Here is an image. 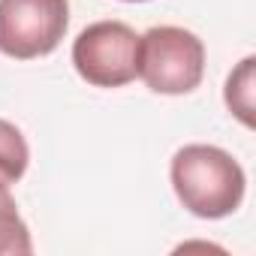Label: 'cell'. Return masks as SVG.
<instances>
[{
    "label": "cell",
    "instance_id": "obj_3",
    "mask_svg": "<svg viewBox=\"0 0 256 256\" xmlns=\"http://www.w3.org/2000/svg\"><path fill=\"white\" fill-rule=\"evenodd\" d=\"M72 66L94 88H124L139 78V34L124 22H94L72 42Z\"/></svg>",
    "mask_w": 256,
    "mask_h": 256
},
{
    "label": "cell",
    "instance_id": "obj_2",
    "mask_svg": "<svg viewBox=\"0 0 256 256\" xmlns=\"http://www.w3.org/2000/svg\"><path fill=\"white\" fill-rule=\"evenodd\" d=\"M205 76L202 40L178 24H157L139 36V78L166 96L190 94Z\"/></svg>",
    "mask_w": 256,
    "mask_h": 256
},
{
    "label": "cell",
    "instance_id": "obj_4",
    "mask_svg": "<svg viewBox=\"0 0 256 256\" xmlns=\"http://www.w3.org/2000/svg\"><path fill=\"white\" fill-rule=\"evenodd\" d=\"M70 28V0H0V54L34 60L52 54Z\"/></svg>",
    "mask_w": 256,
    "mask_h": 256
},
{
    "label": "cell",
    "instance_id": "obj_6",
    "mask_svg": "<svg viewBox=\"0 0 256 256\" xmlns=\"http://www.w3.org/2000/svg\"><path fill=\"white\" fill-rule=\"evenodd\" d=\"M28 163H30V148L24 133L12 120L0 118V184L4 187L18 184L28 172Z\"/></svg>",
    "mask_w": 256,
    "mask_h": 256
},
{
    "label": "cell",
    "instance_id": "obj_1",
    "mask_svg": "<svg viewBox=\"0 0 256 256\" xmlns=\"http://www.w3.org/2000/svg\"><path fill=\"white\" fill-rule=\"evenodd\" d=\"M169 181L178 202L202 220H223L244 202L247 175L241 163L217 145H184L175 151Z\"/></svg>",
    "mask_w": 256,
    "mask_h": 256
},
{
    "label": "cell",
    "instance_id": "obj_5",
    "mask_svg": "<svg viewBox=\"0 0 256 256\" xmlns=\"http://www.w3.org/2000/svg\"><path fill=\"white\" fill-rule=\"evenodd\" d=\"M28 253H34L30 229L18 214L10 187L0 184V256H28Z\"/></svg>",
    "mask_w": 256,
    "mask_h": 256
},
{
    "label": "cell",
    "instance_id": "obj_8",
    "mask_svg": "<svg viewBox=\"0 0 256 256\" xmlns=\"http://www.w3.org/2000/svg\"><path fill=\"white\" fill-rule=\"evenodd\" d=\"M124 4H145V0H124Z\"/></svg>",
    "mask_w": 256,
    "mask_h": 256
},
{
    "label": "cell",
    "instance_id": "obj_7",
    "mask_svg": "<svg viewBox=\"0 0 256 256\" xmlns=\"http://www.w3.org/2000/svg\"><path fill=\"white\" fill-rule=\"evenodd\" d=\"M253 58H244L238 64V70L226 78V106L229 112L244 124L253 126Z\"/></svg>",
    "mask_w": 256,
    "mask_h": 256
}]
</instances>
